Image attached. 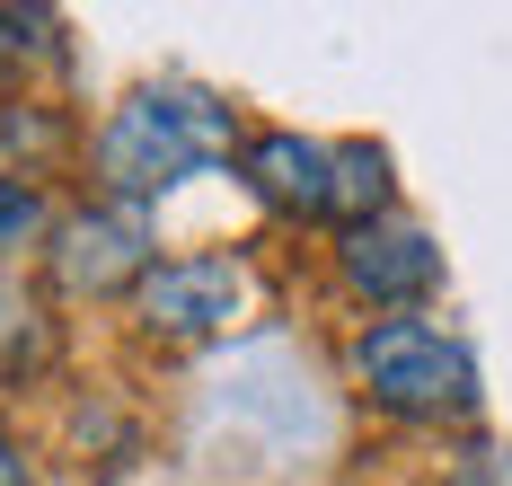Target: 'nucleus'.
I'll list each match as a JSON object with an SVG mask.
<instances>
[{
    "label": "nucleus",
    "mask_w": 512,
    "mask_h": 486,
    "mask_svg": "<svg viewBox=\"0 0 512 486\" xmlns=\"http://www.w3.org/2000/svg\"><path fill=\"white\" fill-rule=\"evenodd\" d=\"M230 142H239V115L221 107L212 89H133L98 124L89 168H98L106 204H151L168 186L204 177L212 160H230Z\"/></svg>",
    "instance_id": "f257e3e1"
},
{
    "label": "nucleus",
    "mask_w": 512,
    "mask_h": 486,
    "mask_svg": "<svg viewBox=\"0 0 512 486\" xmlns=\"http://www.w3.org/2000/svg\"><path fill=\"white\" fill-rule=\"evenodd\" d=\"M354 380L371 407L407 416V425H460L477 416V363L460 336H442L433 319H371L354 336Z\"/></svg>",
    "instance_id": "f03ea898"
},
{
    "label": "nucleus",
    "mask_w": 512,
    "mask_h": 486,
    "mask_svg": "<svg viewBox=\"0 0 512 486\" xmlns=\"http://www.w3.org/2000/svg\"><path fill=\"white\" fill-rule=\"evenodd\" d=\"M248 310V266L221 257V248H186V257H159L133 292V319L151 327L159 345H204L221 327H239Z\"/></svg>",
    "instance_id": "7ed1b4c3"
},
{
    "label": "nucleus",
    "mask_w": 512,
    "mask_h": 486,
    "mask_svg": "<svg viewBox=\"0 0 512 486\" xmlns=\"http://www.w3.org/2000/svg\"><path fill=\"white\" fill-rule=\"evenodd\" d=\"M45 266H53V283H62L71 301L142 292V274L159 266V248H151V213H142V204H89V213H62V221H53Z\"/></svg>",
    "instance_id": "20e7f679"
},
{
    "label": "nucleus",
    "mask_w": 512,
    "mask_h": 486,
    "mask_svg": "<svg viewBox=\"0 0 512 486\" xmlns=\"http://www.w3.org/2000/svg\"><path fill=\"white\" fill-rule=\"evenodd\" d=\"M336 266H345V283H354L362 301H380V310H398L407 319L415 301L442 283V248H433V230H415V221H362V230H345L336 239Z\"/></svg>",
    "instance_id": "39448f33"
},
{
    "label": "nucleus",
    "mask_w": 512,
    "mask_h": 486,
    "mask_svg": "<svg viewBox=\"0 0 512 486\" xmlns=\"http://www.w3.org/2000/svg\"><path fill=\"white\" fill-rule=\"evenodd\" d=\"M239 177L265 213H336V142L309 133H256L239 151Z\"/></svg>",
    "instance_id": "423d86ee"
},
{
    "label": "nucleus",
    "mask_w": 512,
    "mask_h": 486,
    "mask_svg": "<svg viewBox=\"0 0 512 486\" xmlns=\"http://www.w3.org/2000/svg\"><path fill=\"white\" fill-rule=\"evenodd\" d=\"M336 221H389V151L380 142H336Z\"/></svg>",
    "instance_id": "0eeeda50"
},
{
    "label": "nucleus",
    "mask_w": 512,
    "mask_h": 486,
    "mask_svg": "<svg viewBox=\"0 0 512 486\" xmlns=\"http://www.w3.org/2000/svg\"><path fill=\"white\" fill-rule=\"evenodd\" d=\"M45 230H53L45 186H36L27 168H0V257H9V248H36Z\"/></svg>",
    "instance_id": "6e6552de"
},
{
    "label": "nucleus",
    "mask_w": 512,
    "mask_h": 486,
    "mask_svg": "<svg viewBox=\"0 0 512 486\" xmlns=\"http://www.w3.org/2000/svg\"><path fill=\"white\" fill-rule=\"evenodd\" d=\"M62 133H53V115L45 107H18V115H0V151H53Z\"/></svg>",
    "instance_id": "1a4fd4ad"
},
{
    "label": "nucleus",
    "mask_w": 512,
    "mask_h": 486,
    "mask_svg": "<svg viewBox=\"0 0 512 486\" xmlns=\"http://www.w3.org/2000/svg\"><path fill=\"white\" fill-rule=\"evenodd\" d=\"M45 27H53L45 9H0V71H9L18 54H36V36H45Z\"/></svg>",
    "instance_id": "9d476101"
},
{
    "label": "nucleus",
    "mask_w": 512,
    "mask_h": 486,
    "mask_svg": "<svg viewBox=\"0 0 512 486\" xmlns=\"http://www.w3.org/2000/svg\"><path fill=\"white\" fill-rule=\"evenodd\" d=\"M0 486H27V460H18V442H9V425H0Z\"/></svg>",
    "instance_id": "9b49d317"
}]
</instances>
